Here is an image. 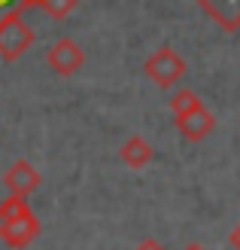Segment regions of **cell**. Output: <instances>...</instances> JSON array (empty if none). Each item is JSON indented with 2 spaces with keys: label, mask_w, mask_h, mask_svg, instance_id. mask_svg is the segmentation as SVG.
Instances as JSON below:
<instances>
[{
  "label": "cell",
  "mask_w": 240,
  "mask_h": 250,
  "mask_svg": "<svg viewBox=\"0 0 240 250\" xmlns=\"http://www.w3.org/2000/svg\"><path fill=\"white\" fill-rule=\"evenodd\" d=\"M34 31L24 21L21 9H9L0 16V58L3 61H18L28 49L34 46Z\"/></svg>",
  "instance_id": "cell-1"
},
{
  "label": "cell",
  "mask_w": 240,
  "mask_h": 250,
  "mask_svg": "<svg viewBox=\"0 0 240 250\" xmlns=\"http://www.w3.org/2000/svg\"><path fill=\"white\" fill-rule=\"evenodd\" d=\"M143 73L155 85H161V89H173V85L185 77V61L180 58V52H176L173 46H161L146 58Z\"/></svg>",
  "instance_id": "cell-2"
},
{
  "label": "cell",
  "mask_w": 240,
  "mask_h": 250,
  "mask_svg": "<svg viewBox=\"0 0 240 250\" xmlns=\"http://www.w3.org/2000/svg\"><path fill=\"white\" fill-rule=\"evenodd\" d=\"M46 61H49V67H52L55 73H61V77H73V73L85 64V52H82V46L76 40L61 37V40H55L52 46H49Z\"/></svg>",
  "instance_id": "cell-3"
},
{
  "label": "cell",
  "mask_w": 240,
  "mask_h": 250,
  "mask_svg": "<svg viewBox=\"0 0 240 250\" xmlns=\"http://www.w3.org/2000/svg\"><path fill=\"white\" fill-rule=\"evenodd\" d=\"M173 122H176V131H180L185 141H192V144L204 141V137L216 128V116H213L204 104H198L192 110H185V113L173 116Z\"/></svg>",
  "instance_id": "cell-4"
},
{
  "label": "cell",
  "mask_w": 240,
  "mask_h": 250,
  "mask_svg": "<svg viewBox=\"0 0 240 250\" xmlns=\"http://www.w3.org/2000/svg\"><path fill=\"white\" fill-rule=\"evenodd\" d=\"M37 235H40V220L34 217V210L21 214L18 220H12V223H6V226L0 229V238H3V244L12 247V250L31 247L37 241Z\"/></svg>",
  "instance_id": "cell-5"
},
{
  "label": "cell",
  "mask_w": 240,
  "mask_h": 250,
  "mask_svg": "<svg viewBox=\"0 0 240 250\" xmlns=\"http://www.w3.org/2000/svg\"><path fill=\"white\" fill-rule=\"evenodd\" d=\"M3 186L9 189V195H24L28 198L31 192H37V186H40V171H37L28 159H18V162H12L6 168Z\"/></svg>",
  "instance_id": "cell-6"
},
{
  "label": "cell",
  "mask_w": 240,
  "mask_h": 250,
  "mask_svg": "<svg viewBox=\"0 0 240 250\" xmlns=\"http://www.w3.org/2000/svg\"><path fill=\"white\" fill-rule=\"evenodd\" d=\"M198 6L222 31H228V34L240 31V0H198Z\"/></svg>",
  "instance_id": "cell-7"
},
{
  "label": "cell",
  "mask_w": 240,
  "mask_h": 250,
  "mask_svg": "<svg viewBox=\"0 0 240 250\" xmlns=\"http://www.w3.org/2000/svg\"><path fill=\"white\" fill-rule=\"evenodd\" d=\"M119 159H122L128 168H146L149 162L155 159V149H152V144H149L146 137H140V134H131L128 141L122 144V149H119Z\"/></svg>",
  "instance_id": "cell-8"
},
{
  "label": "cell",
  "mask_w": 240,
  "mask_h": 250,
  "mask_svg": "<svg viewBox=\"0 0 240 250\" xmlns=\"http://www.w3.org/2000/svg\"><path fill=\"white\" fill-rule=\"evenodd\" d=\"M28 198L24 195H9L6 202H0V229L6 226V223H12V220H18L21 214H28Z\"/></svg>",
  "instance_id": "cell-9"
},
{
  "label": "cell",
  "mask_w": 240,
  "mask_h": 250,
  "mask_svg": "<svg viewBox=\"0 0 240 250\" xmlns=\"http://www.w3.org/2000/svg\"><path fill=\"white\" fill-rule=\"evenodd\" d=\"M37 6H43L46 16H52L55 21H61V19H67L70 12L79 6V0H40Z\"/></svg>",
  "instance_id": "cell-10"
},
{
  "label": "cell",
  "mask_w": 240,
  "mask_h": 250,
  "mask_svg": "<svg viewBox=\"0 0 240 250\" xmlns=\"http://www.w3.org/2000/svg\"><path fill=\"white\" fill-rule=\"evenodd\" d=\"M198 104H201V98H198L195 89H180V92L170 98V113L180 116V113H185V110H192V107H198Z\"/></svg>",
  "instance_id": "cell-11"
},
{
  "label": "cell",
  "mask_w": 240,
  "mask_h": 250,
  "mask_svg": "<svg viewBox=\"0 0 240 250\" xmlns=\"http://www.w3.org/2000/svg\"><path fill=\"white\" fill-rule=\"evenodd\" d=\"M134 250H167V247H164V244H158L155 238H143V241L137 244Z\"/></svg>",
  "instance_id": "cell-12"
},
{
  "label": "cell",
  "mask_w": 240,
  "mask_h": 250,
  "mask_svg": "<svg viewBox=\"0 0 240 250\" xmlns=\"http://www.w3.org/2000/svg\"><path fill=\"white\" fill-rule=\"evenodd\" d=\"M9 9H21V3L18 0H0V16H3V12H9ZM24 12V9H21Z\"/></svg>",
  "instance_id": "cell-13"
},
{
  "label": "cell",
  "mask_w": 240,
  "mask_h": 250,
  "mask_svg": "<svg viewBox=\"0 0 240 250\" xmlns=\"http://www.w3.org/2000/svg\"><path fill=\"white\" fill-rule=\"evenodd\" d=\"M228 241H231V247H234V250H240V223H237V226L231 229V235H228Z\"/></svg>",
  "instance_id": "cell-14"
},
{
  "label": "cell",
  "mask_w": 240,
  "mask_h": 250,
  "mask_svg": "<svg viewBox=\"0 0 240 250\" xmlns=\"http://www.w3.org/2000/svg\"><path fill=\"white\" fill-rule=\"evenodd\" d=\"M18 3H21V9H28V6H37L40 0H18Z\"/></svg>",
  "instance_id": "cell-15"
},
{
  "label": "cell",
  "mask_w": 240,
  "mask_h": 250,
  "mask_svg": "<svg viewBox=\"0 0 240 250\" xmlns=\"http://www.w3.org/2000/svg\"><path fill=\"white\" fill-rule=\"evenodd\" d=\"M183 250H207V247H204V244H185Z\"/></svg>",
  "instance_id": "cell-16"
}]
</instances>
